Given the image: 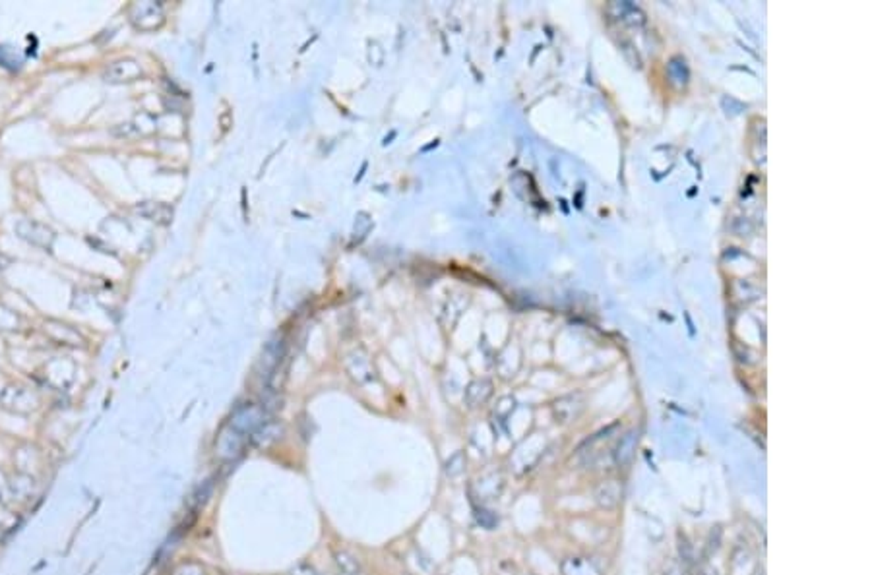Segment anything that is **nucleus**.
Listing matches in <instances>:
<instances>
[{
	"instance_id": "20",
	"label": "nucleus",
	"mask_w": 872,
	"mask_h": 575,
	"mask_svg": "<svg viewBox=\"0 0 872 575\" xmlns=\"http://www.w3.org/2000/svg\"><path fill=\"white\" fill-rule=\"evenodd\" d=\"M756 575H762V572H760V574H756Z\"/></svg>"
},
{
	"instance_id": "18",
	"label": "nucleus",
	"mask_w": 872,
	"mask_h": 575,
	"mask_svg": "<svg viewBox=\"0 0 872 575\" xmlns=\"http://www.w3.org/2000/svg\"><path fill=\"white\" fill-rule=\"evenodd\" d=\"M291 575H316V574H314V569H312L309 564H299V566L295 567L293 572H291Z\"/></svg>"
},
{
	"instance_id": "19",
	"label": "nucleus",
	"mask_w": 872,
	"mask_h": 575,
	"mask_svg": "<svg viewBox=\"0 0 872 575\" xmlns=\"http://www.w3.org/2000/svg\"><path fill=\"white\" fill-rule=\"evenodd\" d=\"M665 575H684V569H682L677 562H673V564H669V567L665 569Z\"/></svg>"
},
{
	"instance_id": "10",
	"label": "nucleus",
	"mask_w": 872,
	"mask_h": 575,
	"mask_svg": "<svg viewBox=\"0 0 872 575\" xmlns=\"http://www.w3.org/2000/svg\"><path fill=\"white\" fill-rule=\"evenodd\" d=\"M0 64L4 68H8V70H17V68L24 64V55L20 50L14 49V47L2 45L0 47Z\"/></svg>"
},
{
	"instance_id": "16",
	"label": "nucleus",
	"mask_w": 872,
	"mask_h": 575,
	"mask_svg": "<svg viewBox=\"0 0 872 575\" xmlns=\"http://www.w3.org/2000/svg\"><path fill=\"white\" fill-rule=\"evenodd\" d=\"M10 496H12V490H10L8 481L0 473V504H6L10 500Z\"/></svg>"
},
{
	"instance_id": "7",
	"label": "nucleus",
	"mask_w": 872,
	"mask_h": 575,
	"mask_svg": "<svg viewBox=\"0 0 872 575\" xmlns=\"http://www.w3.org/2000/svg\"><path fill=\"white\" fill-rule=\"evenodd\" d=\"M243 438H241V432H237V430H229V432L221 434V440H219V455L221 459H233L237 457L241 450H243Z\"/></svg>"
},
{
	"instance_id": "4",
	"label": "nucleus",
	"mask_w": 872,
	"mask_h": 575,
	"mask_svg": "<svg viewBox=\"0 0 872 575\" xmlns=\"http://www.w3.org/2000/svg\"><path fill=\"white\" fill-rule=\"evenodd\" d=\"M264 425V411L256 405H244L235 413L231 420V428L237 432H252Z\"/></svg>"
},
{
	"instance_id": "13",
	"label": "nucleus",
	"mask_w": 872,
	"mask_h": 575,
	"mask_svg": "<svg viewBox=\"0 0 872 575\" xmlns=\"http://www.w3.org/2000/svg\"><path fill=\"white\" fill-rule=\"evenodd\" d=\"M475 519H477V523L483 529H495L496 523H498V517H496L495 511H491V509L486 508H475Z\"/></svg>"
},
{
	"instance_id": "11",
	"label": "nucleus",
	"mask_w": 872,
	"mask_h": 575,
	"mask_svg": "<svg viewBox=\"0 0 872 575\" xmlns=\"http://www.w3.org/2000/svg\"><path fill=\"white\" fill-rule=\"evenodd\" d=\"M463 471H465V455H463V451H458L450 459H446L444 475L448 478H458L460 475H463Z\"/></svg>"
},
{
	"instance_id": "17",
	"label": "nucleus",
	"mask_w": 872,
	"mask_h": 575,
	"mask_svg": "<svg viewBox=\"0 0 872 575\" xmlns=\"http://www.w3.org/2000/svg\"><path fill=\"white\" fill-rule=\"evenodd\" d=\"M175 575H204L202 574V569L198 566H192V564H188V566H181L178 567V572Z\"/></svg>"
},
{
	"instance_id": "5",
	"label": "nucleus",
	"mask_w": 872,
	"mask_h": 575,
	"mask_svg": "<svg viewBox=\"0 0 872 575\" xmlns=\"http://www.w3.org/2000/svg\"><path fill=\"white\" fill-rule=\"evenodd\" d=\"M140 74H142V70H140V66L136 64L134 60H117V62H113L107 68L105 78L109 82H130V80H134L136 76Z\"/></svg>"
},
{
	"instance_id": "2",
	"label": "nucleus",
	"mask_w": 872,
	"mask_h": 575,
	"mask_svg": "<svg viewBox=\"0 0 872 575\" xmlns=\"http://www.w3.org/2000/svg\"><path fill=\"white\" fill-rule=\"evenodd\" d=\"M16 233L25 242H29L34 246H39V248H45V250H49L50 246H52V242H55V231L50 227L43 225V223L31 221V219L17 221Z\"/></svg>"
},
{
	"instance_id": "3",
	"label": "nucleus",
	"mask_w": 872,
	"mask_h": 575,
	"mask_svg": "<svg viewBox=\"0 0 872 575\" xmlns=\"http://www.w3.org/2000/svg\"><path fill=\"white\" fill-rule=\"evenodd\" d=\"M622 496H624V486L621 481H603L597 484L596 492H593V500L601 509H614L621 506Z\"/></svg>"
},
{
	"instance_id": "12",
	"label": "nucleus",
	"mask_w": 872,
	"mask_h": 575,
	"mask_svg": "<svg viewBox=\"0 0 872 575\" xmlns=\"http://www.w3.org/2000/svg\"><path fill=\"white\" fill-rule=\"evenodd\" d=\"M488 393H491V383L488 382L471 383L470 390H467V401H470L471 405H477V403H481V401H485L488 397Z\"/></svg>"
},
{
	"instance_id": "14",
	"label": "nucleus",
	"mask_w": 872,
	"mask_h": 575,
	"mask_svg": "<svg viewBox=\"0 0 872 575\" xmlns=\"http://www.w3.org/2000/svg\"><path fill=\"white\" fill-rule=\"evenodd\" d=\"M679 554H680V560H682V564H687V566H692L694 564V551H692V544L688 542V539L684 534H679Z\"/></svg>"
},
{
	"instance_id": "1",
	"label": "nucleus",
	"mask_w": 872,
	"mask_h": 575,
	"mask_svg": "<svg viewBox=\"0 0 872 575\" xmlns=\"http://www.w3.org/2000/svg\"><path fill=\"white\" fill-rule=\"evenodd\" d=\"M0 401H2V407L14 411V413H20V415H27L39 405V397L25 385H8L2 392Z\"/></svg>"
},
{
	"instance_id": "15",
	"label": "nucleus",
	"mask_w": 872,
	"mask_h": 575,
	"mask_svg": "<svg viewBox=\"0 0 872 575\" xmlns=\"http://www.w3.org/2000/svg\"><path fill=\"white\" fill-rule=\"evenodd\" d=\"M719 542H722V529H719V527H715L712 533H710L708 552H710V554H715V552L719 551Z\"/></svg>"
},
{
	"instance_id": "8",
	"label": "nucleus",
	"mask_w": 872,
	"mask_h": 575,
	"mask_svg": "<svg viewBox=\"0 0 872 575\" xmlns=\"http://www.w3.org/2000/svg\"><path fill=\"white\" fill-rule=\"evenodd\" d=\"M334 562L344 575H361V562L353 552L337 548L334 551Z\"/></svg>"
},
{
	"instance_id": "6",
	"label": "nucleus",
	"mask_w": 872,
	"mask_h": 575,
	"mask_svg": "<svg viewBox=\"0 0 872 575\" xmlns=\"http://www.w3.org/2000/svg\"><path fill=\"white\" fill-rule=\"evenodd\" d=\"M638 448V432L636 430H632L628 432L626 436H622V440L619 442V446L614 448L612 451V459H614V463L619 465V467H626L632 457H634V451Z\"/></svg>"
},
{
	"instance_id": "9",
	"label": "nucleus",
	"mask_w": 872,
	"mask_h": 575,
	"mask_svg": "<svg viewBox=\"0 0 872 575\" xmlns=\"http://www.w3.org/2000/svg\"><path fill=\"white\" fill-rule=\"evenodd\" d=\"M279 434H281V426L276 425V423L262 425L260 428H256L254 434H252V443L256 448H268V446H272V443L279 440Z\"/></svg>"
}]
</instances>
